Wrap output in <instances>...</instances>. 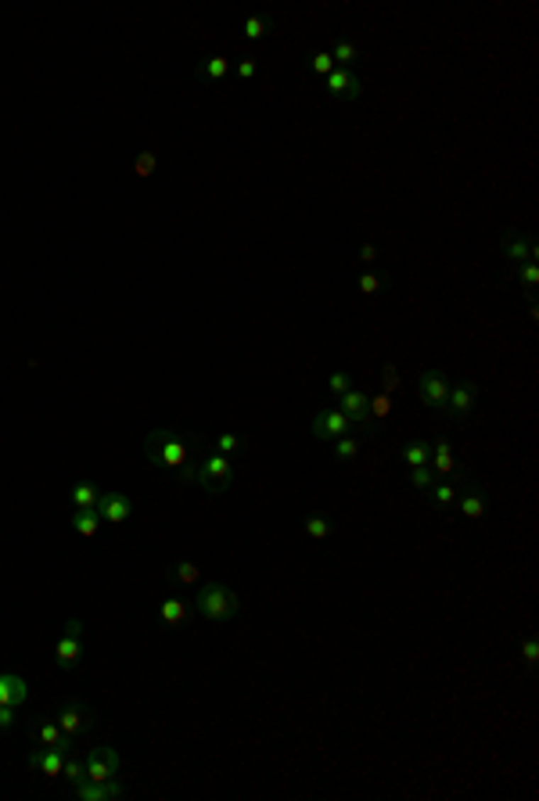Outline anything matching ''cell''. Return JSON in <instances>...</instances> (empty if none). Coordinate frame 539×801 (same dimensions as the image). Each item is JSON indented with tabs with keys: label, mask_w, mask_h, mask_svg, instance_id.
<instances>
[{
	"label": "cell",
	"mask_w": 539,
	"mask_h": 801,
	"mask_svg": "<svg viewBox=\"0 0 539 801\" xmlns=\"http://www.w3.org/2000/svg\"><path fill=\"white\" fill-rule=\"evenodd\" d=\"M180 478H184V482H194V485H201V489H209V492H223V489L230 485V478H234V464H230L227 453H212V456H205L201 464L191 460V464L180 471Z\"/></svg>",
	"instance_id": "obj_1"
},
{
	"label": "cell",
	"mask_w": 539,
	"mask_h": 801,
	"mask_svg": "<svg viewBox=\"0 0 539 801\" xmlns=\"http://www.w3.org/2000/svg\"><path fill=\"white\" fill-rule=\"evenodd\" d=\"M151 464L162 468V471H184L191 464V449H187V442L177 431L158 428L151 435Z\"/></svg>",
	"instance_id": "obj_2"
},
{
	"label": "cell",
	"mask_w": 539,
	"mask_h": 801,
	"mask_svg": "<svg viewBox=\"0 0 539 801\" xmlns=\"http://www.w3.org/2000/svg\"><path fill=\"white\" fill-rule=\"evenodd\" d=\"M194 604H198V614L209 618V622H227V618L238 614V593L227 590L223 582H209V586H201V593H198Z\"/></svg>",
	"instance_id": "obj_3"
},
{
	"label": "cell",
	"mask_w": 539,
	"mask_h": 801,
	"mask_svg": "<svg viewBox=\"0 0 539 801\" xmlns=\"http://www.w3.org/2000/svg\"><path fill=\"white\" fill-rule=\"evenodd\" d=\"M79 654H83V625L72 618L65 625V636L58 640V647H54V661H58V668L72 672L79 665Z\"/></svg>",
	"instance_id": "obj_4"
},
{
	"label": "cell",
	"mask_w": 539,
	"mask_h": 801,
	"mask_svg": "<svg viewBox=\"0 0 539 801\" xmlns=\"http://www.w3.org/2000/svg\"><path fill=\"white\" fill-rule=\"evenodd\" d=\"M417 395L421 403L431 407V410H446V395H450V381L443 370H424L417 377Z\"/></svg>",
	"instance_id": "obj_5"
},
{
	"label": "cell",
	"mask_w": 539,
	"mask_h": 801,
	"mask_svg": "<svg viewBox=\"0 0 539 801\" xmlns=\"http://www.w3.org/2000/svg\"><path fill=\"white\" fill-rule=\"evenodd\" d=\"M119 766H123V758H119L116 748H94V751L87 755V780H94V783L116 780Z\"/></svg>",
	"instance_id": "obj_6"
},
{
	"label": "cell",
	"mask_w": 539,
	"mask_h": 801,
	"mask_svg": "<svg viewBox=\"0 0 539 801\" xmlns=\"http://www.w3.org/2000/svg\"><path fill=\"white\" fill-rule=\"evenodd\" d=\"M342 435H349V417L342 410H320L313 417V438L331 442V438H342Z\"/></svg>",
	"instance_id": "obj_7"
},
{
	"label": "cell",
	"mask_w": 539,
	"mask_h": 801,
	"mask_svg": "<svg viewBox=\"0 0 539 801\" xmlns=\"http://www.w3.org/2000/svg\"><path fill=\"white\" fill-rule=\"evenodd\" d=\"M94 510L101 514V521L123 525V521L130 518L133 503H130V496H123V492H101V496H97V507H94Z\"/></svg>",
	"instance_id": "obj_8"
},
{
	"label": "cell",
	"mask_w": 539,
	"mask_h": 801,
	"mask_svg": "<svg viewBox=\"0 0 539 801\" xmlns=\"http://www.w3.org/2000/svg\"><path fill=\"white\" fill-rule=\"evenodd\" d=\"M504 255L521 266V263H535V241L528 234H518V231H507L504 234Z\"/></svg>",
	"instance_id": "obj_9"
},
{
	"label": "cell",
	"mask_w": 539,
	"mask_h": 801,
	"mask_svg": "<svg viewBox=\"0 0 539 801\" xmlns=\"http://www.w3.org/2000/svg\"><path fill=\"white\" fill-rule=\"evenodd\" d=\"M474 399H478V392H474V385H471V381L450 385V395H446V414H453V417H467V414L474 410Z\"/></svg>",
	"instance_id": "obj_10"
},
{
	"label": "cell",
	"mask_w": 539,
	"mask_h": 801,
	"mask_svg": "<svg viewBox=\"0 0 539 801\" xmlns=\"http://www.w3.org/2000/svg\"><path fill=\"white\" fill-rule=\"evenodd\" d=\"M338 410L349 417V424H367L370 421V399L360 392V388H349L345 395H338Z\"/></svg>",
	"instance_id": "obj_11"
},
{
	"label": "cell",
	"mask_w": 539,
	"mask_h": 801,
	"mask_svg": "<svg viewBox=\"0 0 539 801\" xmlns=\"http://www.w3.org/2000/svg\"><path fill=\"white\" fill-rule=\"evenodd\" d=\"M328 94L331 97H345V101H356L360 94H363V87H360V79L349 72V69H335L331 76H328Z\"/></svg>",
	"instance_id": "obj_12"
},
{
	"label": "cell",
	"mask_w": 539,
	"mask_h": 801,
	"mask_svg": "<svg viewBox=\"0 0 539 801\" xmlns=\"http://www.w3.org/2000/svg\"><path fill=\"white\" fill-rule=\"evenodd\" d=\"M29 769H36V773H43V776H62V769H65V751H58V748H43V751H36V755H29Z\"/></svg>",
	"instance_id": "obj_13"
},
{
	"label": "cell",
	"mask_w": 539,
	"mask_h": 801,
	"mask_svg": "<svg viewBox=\"0 0 539 801\" xmlns=\"http://www.w3.org/2000/svg\"><path fill=\"white\" fill-rule=\"evenodd\" d=\"M26 701H29V686H26V679H22V675H11V672L0 675V705L18 708V705H26Z\"/></svg>",
	"instance_id": "obj_14"
},
{
	"label": "cell",
	"mask_w": 539,
	"mask_h": 801,
	"mask_svg": "<svg viewBox=\"0 0 539 801\" xmlns=\"http://www.w3.org/2000/svg\"><path fill=\"white\" fill-rule=\"evenodd\" d=\"M76 794L83 801H108V797H123V787L116 780H104V783H94V780H83L76 787Z\"/></svg>",
	"instance_id": "obj_15"
},
{
	"label": "cell",
	"mask_w": 539,
	"mask_h": 801,
	"mask_svg": "<svg viewBox=\"0 0 539 801\" xmlns=\"http://www.w3.org/2000/svg\"><path fill=\"white\" fill-rule=\"evenodd\" d=\"M58 726H62V733L65 736H72L76 740V733H83L87 726H90V712L83 708V705H69L62 715H58Z\"/></svg>",
	"instance_id": "obj_16"
},
{
	"label": "cell",
	"mask_w": 539,
	"mask_h": 801,
	"mask_svg": "<svg viewBox=\"0 0 539 801\" xmlns=\"http://www.w3.org/2000/svg\"><path fill=\"white\" fill-rule=\"evenodd\" d=\"M485 510H489V503H485V492H482L478 485H467V489L460 492V514H464V518H471V521H478V518H485Z\"/></svg>",
	"instance_id": "obj_17"
},
{
	"label": "cell",
	"mask_w": 539,
	"mask_h": 801,
	"mask_svg": "<svg viewBox=\"0 0 539 801\" xmlns=\"http://www.w3.org/2000/svg\"><path fill=\"white\" fill-rule=\"evenodd\" d=\"M428 468L435 471V475H453V471H457V456H453V446H450L446 438H439V442H435Z\"/></svg>",
	"instance_id": "obj_18"
},
{
	"label": "cell",
	"mask_w": 539,
	"mask_h": 801,
	"mask_svg": "<svg viewBox=\"0 0 539 801\" xmlns=\"http://www.w3.org/2000/svg\"><path fill=\"white\" fill-rule=\"evenodd\" d=\"M40 744H43V748L69 751V748H72V736H65L58 722H43V726H40Z\"/></svg>",
	"instance_id": "obj_19"
},
{
	"label": "cell",
	"mask_w": 539,
	"mask_h": 801,
	"mask_svg": "<svg viewBox=\"0 0 539 801\" xmlns=\"http://www.w3.org/2000/svg\"><path fill=\"white\" fill-rule=\"evenodd\" d=\"M72 529L79 532V536H97V529H101V514L94 510V507H83V510H76L72 514Z\"/></svg>",
	"instance_id": "obj_20"
},
{
	"label": "cell",
	"mask_w": 539,
	"mask_h": 801,
	"mask_svg": "<svg viewBox=\"0 0 539 801\" xmlns=\"http://www.w3.org/2000/svg\"><path fill=\"white\" fill-rule=\"evenodd\" d=\"M428 460H431V446L428 442H410L406 449H403V464L406 468H428Z\"/></svg>",
	"instance_id": "obj_21"
},
{
	"label": "cell",
	"mask_w": 539,
	"mask_h": 801,
	"mask_svg": "<svg viewBox=\"0 0 539 801\" xmlns=\"http://www.w3.org/2000/svg\"><path fill=\"white\" fill-rule=\"evenodd\" d=\"M162 622H166V625H184L187 622V604L180 597L162 600Z\"/></svg>",
	"instance_id": "obj_22"
},
{
	"label": "cell",
	"mask_w": 539,
	"mask_h": 801,
	"mask_svg": "<svg viewBox=\"0 0 539 801\" xmlns=\"http://www.w3.org/2000/svg\"><path fill=\"white\" fill-rule=\"evenodd\" d=\"M97 485L94 482H76L72 485V503H76V510H83V507H97Z\"/></svg>",
	"instance_id": "obj_23"
},
{
	"label": "cell",
	"mask_w": 539,
	"mask_h": 801,
	"mask_svg": "<svg viewBox=\"0 0 539 801\" xmlns=\"http://www.w3.org/2000/svg\"><path fill=\"white\" fill-rule=\"evenodd\" d=\"M331 58H335V65H338V69H349V65L360 58V50H356V43L338 40V43H335V50H331Z\"/></svg>",
	"instance_id": "obj_24"
},
{
	"label": "cell",
	"mask_w": 539,
	"mask_h": 801,
	"mask_svg": "<svg viewBox=\"0 0 539 801\" xmlns=\"http://www.w3.org/2000/svg\"><path fill=\"white\" fill-rule=\"evenodd\" d=\"M306 536L316 539V543L328 539V536H331V521L323 518V514H309V518H306Z\"/></svg>",
	"instance_id": "obj_25"
},
{
	"label": "cell",
	"mask_w": 539,
	"mask_h": 801,
	"mask_svg": "<svg viewBox=\"0 0 539 801\" xmlns=\"http://www.w3.org/2000/svg\"><path fill=\"white\" fill-rule=\"evenodd\" d=\"M155 169H158V155H155V151H140V155L133 158V173H137L140 180L155 177Z\"/></svg>",
	"instance_id": "obj_26"
},
{
	"label": "cell",
	"mask_w": 539,
	"mask_h": 801,
	"mask_svg": "<svg viewBox=\"0 0 539 801\" xmlns=\"http://www.w3.org/2000/svg\"><path fill=\"white\" fill-rule=\"evenodd\" d=\"M309 69H313L316 76H323V79H328V76H331V72H335L338 65H335V58H331V50H316L313 58H309Z\"/></svg>",
	"instance_id": "obj_27"
},
{
	"label": "cell",
	"mask_w": 539,
	"mask_h": 801,
	"mask_svg": "<svg viewBox=\"0 0 539 801\" xmlns=\"http://www.w3.org/2000/svg\"><path fill=\"white\" fill-rule=\"evenodd\" d=\"M227 72H230V62H227V58H209V62L201 65V76H205V79H223Z\"/></svg>",
	"instance_id": "obj_28"
},
{
	"label": "cell",
	"mask_w": 539,
	"mask_h": 801,
	"mask_svg": "<svg viewBox=\"0 0 539 801\" xmlns=\"http://www.w3.org/2000/svg\"><path fill=\"white\" fill-rule=\"evenodd\" d=\"M62 776L72 783V787H79L83 780H87V762H76V758H65V769H62Z\"/></svg>",
	"instance_id": "obj_29"
},
{
	"label": "cell",
	"mask_w": 539,
	"mask_h": 801,
	"mask_svg": "<svg viewBox=\"0 0 539 801\" xmlns=\"http://www.w3.org/2000/svg\"><path fill=\"white\" fill-rule=\"evenodd\" d=\"M338 446H335V453H338V460H352V456L360 453V438H352V435H342V438H335Z\"/></svg>",
	"instance_id": "obj_30"
},
{
	"label": "cell",
	"mask_w": 539,
	"mask_h": 801,
	"mask_svg": "<svg viewBox=\"0 0 539 801\" xmlns=\"http://www.w3.org/2000/svg\"><path fill=\"white\" fill-rule=\"evenodd\" d=\"M431 489H435L431 496H435V503H439V507L457 503V485H453V482H439V485H431Z\"/></svg>",
	"instance_id": "obj_31"
},
{
	"label": "cell",
	"mask_w": 539,
	"mask_h": 801,
	"mask_svg": "<svg viewBox=\"0 0 539 801\" xmlns=\"http://www.w3.org/2000/svg\"><path fill=\"white\" fill-rule=\"evenodd\" d=\"M266 26H270V22L259 18V15L245 18V26H241V29H245V40H262V36H266Z\"/></svg>",
	"instance_id": "obj_32"
},
{
	"label": "cell",
	"mask_w": 539,
	"mask_h": 801,
	"mask_svg": "<svg viewBox=\"0 0 539 801\" xmlns=\"http://www.w3.org/2000/svg\"><path fill=\"white\" fill-rule=\"evenodd\" d=\"M370 414H374V421H385V417L392 414V399H389V392L374 395V403H370Z\"/></svg>",
	"instance_id": "obj_33"
},
{
	"label": "cell",
	"mask_w": 539,
	"mask_h": 801,
	"mask_svg": "<svg viewBox=\"0 0 539 801\" xmlns=\"http://www.w3.org/2000/svg\"><path fill=\"white\" fill-rule=\"evenodd\" d=\"M173 575H177V582H198L201 571H198V564H194V560H180Z\"/></svg>",
	"instance_id": "obj_34"
},
{
	"label": "cell",
	"mask_w": 539,
	"mask_h": 801,
	"mask_svg": "<svg viewBox=\"0 0 539 801\" xmlns=\"http://www.w3.org/2000/svg\"><path fill=\"white\" fill-rule=\"evenodd\" d=\"M518 280H521L525 288L532 292L535 284H539V266H535V263H521V266H518Z\"/></svg>",
	"instance_id": "obj_35"
},
{
	"label": "cell",
	"mask_w": 539,
	"mask_h": 801,
	"mask_svg": "<svg viewBox=\"0 0 539 801\" xmlns=\"http://www.w3.org/2000/svg\"><path fill=\"white\" fill-rule=\"evenodd\" d=\"M328 385H331V392H335V395H345V392L352 388V377H349L345 370H335V374L328 377Z\"/></svg>",
	"instance_id": "obj_36"
},
{
	"label": "cell",
	"mask_w": 539,
	"mask_h": 801,
	"mask_svg": "<svg viewBox=\"0 0 539 801\" xmlns=\"http://www.w3.org/2000/svg\"><path fill=\"white\" fill-rule=\"evenodd\" d=\"M238 446H241V442H238V435H230V431H223L220 438H216V453L234 456V453H238Z\"/></svg>",
	"instance_id": "obj_37"
},
{
	"label": "cell",
	"mask_w": 539,
	"mask_h": 801,
	"mask_svg": "<svg viewBox=\"0 0 539 801\" xmlns=\"http://www.w3.org/2000/svg\"><path fill=\"white\" fill-rule=\"evenodd\" d=\"M360 292L363 295H377V292H382V277H377V273H363L360 277Z\"/></svg>",
	"instance_id": "obj_38"
},
{
	"label": "cell",
	"mask_w": 539,
	"mask_h": 801,
	"mask_svg": "<svg viewBox=\"0 0 539 801\" xmlns=\"http://www.w3.org/2000/svg\"><path fill=\"white\" fill-rule=\"evenodd\" d=\"M410 482L417 489H428L431 485V468H410Z\"/></svg>",
	"instance_id": "obj_39"
},
{
	"label": "cell",
	"mask_w": 539,
	"mask_h": 801,
	"mask_svg": "<svg viewBox=\"0 0 539 801\" xmlns=\"http://www.w3.org/2000/svg\"><path fill=\"white\" fill-rule=\"evenodd\" d=\"M535 661H539V643H535V636H528L525 640V665L535 668Z\"/></svg>",
	"instance_id": "obj_40"
},
{
	"label": "cell",
	"mask_w": 539,
	"mask_h": 801,
	"mask_svg": "<svg viewBox=\"0 0 539 801\" xmlns=\"http://www.w3.org/2000/svg\"><path fill=\"white\" fill-rule=\"evenodd\" d=\"M382 381H385V392H396V388H399V370L389 363V367H385V374H382Z\"/></svg>",
	"instance_id": "obj_41"
},
{
	"label": "cell",
	"mask_w": 539,
	"mask_h": 801,
	"mask_svg": "<svg viewBox=\"0 0 539 801\" xmlns=\"http://www.w3.org/2000/svg\"><path fill=\"white\" fill-rule=\"evenodd\" d=\"M11 726H15V708L0 705V729H11Z\"/></svg>",
	"instance_id": "obj_42"
},
{
	"label": "cell",
	"mask_w": 539,
	"mask_h": 801,
	"mask_svg": "<svg viewBox=\"0 0 539 801\" xmlns=\"http://www.w3.org/2000/svg\"><path fill=\"white\" fill-rule=\"evenodd\" d=\"M356 259H360V263H367V266H370V263H374V259H377V248H374V245H370V241H367V245H363V248H360V255H356Z\"/></svg>",
	"instance_id": "obj_43"
},
{
	"label": "cell",
	"mask_w": 539,
	"mask_h": 801,
	"mask_svg": "<svg viewBox=\"0 0 539 801\" xmlns=\"http://www.w3.org/2000/svg\"><path fill=\"white\" fill-rule=\"evenodd\" d=\"M238 76H241V79H252V76H255V62H241V65H238Z\"/></svg>",
	"instance_id": "obj_44"
}]
</instances>
